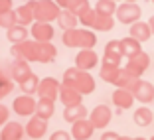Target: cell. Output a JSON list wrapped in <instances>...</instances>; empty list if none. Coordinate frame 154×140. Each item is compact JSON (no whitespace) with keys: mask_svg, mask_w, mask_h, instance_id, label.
<instances>
[{"mask_svg":"<svg viewBox=\"0 0 154 140\" xmlns=\"http://www.w3.org/2000/svg\"><path fill=\"white\" fill-rule=\"evenodd\" d=\"M77 65H79V69H83V71L95 67L97 65V53L93 50H83L81 53L77 55Z\"/></svg>","mask_w":154,"mask_h":140,"instance_id":"obj_11","label":"cell"},{"mask_svg":"<svg viewBox=\"0 0 154 140\" xmlns=\"http://www.w3.org/2000/svg\"><path fill=\"white\" fill-rule=\"evenodd\" d=\"M132 118H134V124H136V126H142V128H144V126H148L150 122H152L154 113L150 111L148 107H138L134 111V117H132Z\"/></svg>","mask_w":154,"mask_h":140,"instance_id":"obj_12","label":"cell"},{"mask_svg":"<svg viewBox=\"0 0 154 140\" xmlns=\"http://www.w3.org/2000/svg\"><path fill=\"white\" fill-rule=\"evenodd\" d=\"M95 10L101 16H113V14H117V4H115V0H99Z\"/></svg>","mask_w":154,"mask_h":140,"instance_id":"obj_15","label":"cell"},{"mask_svg":"<svg viewBox=\"0 0 154 140\" xmlns=\"http://www.w3.org/2000/svg\"><path fill=\"white\" fill-rule=\"evenodd\" d=\"M50 140H69V134H67V132H63V130H57Z\"/></svg>","mask_w":154,"mask_h":140,"instance_id":"obj_22","label":"cell"},{"mask_svg":"<svg viewBox=\"0 0 154 140\" xmlns=\"http://www.w3.org/2000/svg\"><path fill=\"white\" fill-rule=\"evenodd\" d=\"M34 34H36V36L38 38H42V36H45V38H50L51 36V28L50 26H36V28H34Z\"/></svg>","mask_w":154,"mask_h":140,"instance_id":"obj_21","label":"cell"},{"mask_svg":"<svg viewBox=\"0 0 154 140\" xmlns=\"http://www.w3.org/2000/svg\"><path fill=\"white\" fill-rule=\"evenodd\" d=\"M113 103L117 105L121 111H125V108H131L132 103H134V95H132L131 89H117L113 93Z\"/></svg>","mask_w":154,"mask_h":140,"instance_id":"obj_8","label":"cell"},{"mask_svg":"<svg viewBox=\"0 0 154 140\" xmlns=\"http://www.w3.org/2000/svg\"><path fill=\"white\" fill-rule=\"evenodd\" d=\"M148 26H150V30H152V34H154V16H150V20H148Z\"/></svg>","mask_w":154,"mask_h":140,"instance_id":"obj_25","label":"cell"},{"mask_svg":"<svg viewBox=\"0 0 154 140\" xmlns=\"http://www.w3.org/2000/svg\"><path fill=\"white\" fill-rule=\"evenodd\" d=\"M121 50H122V55L125 57H134V55H138L140 53V41L138 40H134V38H125V40H121Z\"/></svg>","mask_w":154,"mask_h":140,"instance_id":"obj_10","label":"cell"},{"mask_svg":"<svg viewBox=\"0 0 154 140\" xmlns=\"http://www.w3.org/2000/svg\"><path fill=\"white\" fill-rule=\"evenodd\" d=\"M140 12L142 10L134 2H122L121 6H117V14L115 16H117V20L121 24H134L140 18Z\"/></svg>","mask_w":154,"mask_h":140,"instance_id":"obj_3","label":"cell"},{"mask_svg":"<svg viewBox=\"0 0 154 140\" xmlns=\"http://www.w3.org/2000/svg\"><path fill=\"white\" fill-rule=\"evenodd\" d=\"M121 136L117 134V132H105L103 136H101V140H119Z\"/></svg>","mask_w":154,"mask_h":140,"instance_id":"obj_23","label":"cell"},{"mask_svg":"<svg viewBox=\"0 0 154 140\" xmlns=\"http://www.w3.org/2000/svg\"><path fill=\"white\" fill-rule=\"evenodd\" d=\"M6 117H8V113H6V108L2 107V105H0V124H2V122L6 120Z\"/></svg>","mask_w":154,"mask_h":140,"instance_id":"obj_24","label":"cell"},{"mask_svg":"<svg viewBox=\"0 0 154 140\" xmlns=\"http://www.w3.org/2000/svg\"><path fill=\"white\" fill-rule=\"evenodd\" d=\"M119 73H121V67H119V65L103 63V71H101V77H103L105 81L115 83V81H117V77H119Z\"/></svg>","mask_w":154,"mask_h":140,"instance_id":"obj_16","label":"cell"},{"mask_svg":"<svg viewBox=\"0 0 154 140\" xmlns=\"http://www.w3.org/2000/svg\"><path fill=\"white\" fill-rule=\"evenodd\" d=\"M59 22H61V26H63L65 30H73V28L77 26V16L73 12H63L59 16Z\"/></svg>","mask_w":154,"mask_h":140,"instance_id":"obj_18","label":"cell"},{"mask_svg":"<svg viewBox=\"0 0 154 140\" xmlns=\"http://www.w3.org/2000/svg\"><path fill=\"white\" fill-rule=\"evenodd\" d=\"M122 2H136V0H122Z\"/></svg>","mask_w":154,"mask_h":140,"instance_id":"obj_27","label":"cell"},{"mask_svg":"<svg viewBox=\"0 0 154 140\" xmlns=\"http://www.w3.org/2000/svg\"><path fill=\"white\" fill-rule=\"evenodd\" d=\"M67 81L73 83V89L79 91V93H93L95 91V79L89 75L83 69H67V75H65Z\"/></svg>","mask_w":154,"mask_h":140,"instance_id":"obj_2","label":"cell"},{"mask_svg":"<svg viewBox=\"0 0 154 140\" xmlns=\"http://www.w3.org/2000/svg\"><path fill=\"white\" fill-rule=\"evenodd\" d=\"M36 105H34L32 97H18V99L14 101V111L18 114H26V113H32Z\"/></svg>","mask_w":154,"mask_h":140,"instance_id":"obj_14","label":"cell"},{"mask_svg":"<svg viewBox=\"0 0 154 140\" xmlns=\"http://www.w3.org/2000/svg\"><path fill=\"white\" fill-rule=\"evenodd\" d=\"M119 140H132V138H127V136H121V138H119Z\"/></svg>","mask_w":154,"mask_h":140,"instance_id":"obj_26","label":"cell"},{"mask_svg":"<svg viewBox=\"0 0 154 140\" xmlns=\"http://www.w3.org/2000/svg\"><path fill=\"white\" fill-rule=\"evenodd\" d=\"M44 132H45V118L36 120V122H32V124L28 126V134L32 136V138H40Z\"/></svg>","mask_w":154,"mask_h":140,"instance_id":"obj_17","label":"cell"},{"mask_svg":"<svg viewBox=\"0 0 154 140\" xmlns=\"http://www.w3.org/2000/svg\"><path fill=\"white\" fill-rule=\"evenodd\" d=\"M131 91L134 95V99L140 101V103H152V99H154V85L148 81H142V79H138Z\"/></svg>","mask_w":154,"mask_h":140,"instance_id":"obj_5","label":"cell"},{"mask_svg":"<svg viewBox=\"0 0 154 140\" xmlns=\"http://www.w3.org/2000/svg\"><path fill=\"white\" fill-rule=\"evenodd\" d=\"M24 38H26V30H22V28H12V30H8V40L24 41Z\"/></svg>","mask_w":154,"mask_h":140,"instance_id":"obj_19","label":"cell"},{"mask_svg":"<svg viewBox=\"0 0 154 140\" xmlns=\"http://www.w3.org/2000/svg\"><path fill=\"white\" fill-rule=\"evenodd\" d=\"M150 36H152V30H150L148 22H134L131 24V38H134V40H138L142 44V41L150 40Z\"/></svg>","mask_w":154,"mask_h":140,"instance_id":"obj_9","label":"cell"},{"mask_svg":"<svg viewBox=\"0 0 154 140\" xmlns=\"http://www.w3.org/2000/svg\"><path fill=\"white\" fill-rule=\"evenodd\" d=\"M148 65H150L148 55H146L144 51H140L138 55H134V57L128 59V63H127V67H125V69H127L131 75H134L136 79H140V75L148 69Z\"/></svg>","mask_w":154,"mask_h":140,"instance_id":"obj_4","label":"cell"},{"mask_svg":"<svg viewBox=\"0 0 154 140\" xmlns=\"http://www.w3.org/2000/svg\"><path fill=\"white\" fill-rule=\"evenodd\" d=\"M85 114H87L85 107L79 103V105H69V107L65 108L63 117H65V120H67V122H71V124H73V122H77V120H81V118H85Z\"/></svg>","mask_w":154,"mask_h":140,"instance_id":"obj_13","label":"cell"},{"mask_svg":"<svg viewBox=\"0 0 154 140\" xmlns=\"http://www.w3.org/2000/svg\"><path fill=\"white\" fill-rule=\"evenodd\" d=\"M150 140H154V136H152V138H150Z\"/></svg>","mask_w":154,"mask_h":140,"instance_id":"obj_29","label":"cell"},{"mask_svg":"<svg viewBox=\"0 0 154 140\" xmlns=\"http://www.w3.org/2000/svg\"><path fill=\"white\" fill-rule=\"evenodd\" d=\"M152 2H154V0H152Z\"/></svg>","mask_w":154,"mask_h":140,"instance_id":"obj_30","label":"cell"},{"mask_svg":"<svg viewBox=\"0 0 154 140\" xmlns=\"http://www.w3.org/2000/svg\"><path fill=\"white\" fill-rule=\"evenodd\" d=\"M65 40V45H69V47H81V50H91L93 45L97 44V38L93 32H89V30H67L63 36Z\"/></svg>","mask_w":154,"mask_h":140,"instance_id":"obj_1","label":"cell"},{"mask_svg":"<svg viewBox=\"0 0 154 140\" xmlns=\"http://www.w3.org/2000/svg\"><path fill=\"white\" fill-rule=\"evenodd\" d=\"M132 140H144V138H132Z\"/></svg>","mask_w":154,"mask_h":140,"instance_id":"obj_28","label":"cell"},{"mask_svg":"<svg viewBox=\"0 0 154 140\" xmlns=\"http://www.w3.org/2000/svg\"><path fill=\"white\" fill-rule=\"evenodd\" d=\"M111 118H113L111 108L105 107V105H99L97 108H93V113H91L89 120H91V124H93L95 128H105L111 122Z\"/></svg>","mask_w":154,"mask_h":140,"instance_id":"obj_6","label":"cell"},{"mask_svg":"<svg viewBox=\"0 0 154 140\" xmlns=\"http://www.w3.org/2000/svg\"><path fill=\"white\" fill-rule=\"evenodd\" d=\"M93 130H95V126L91 124V120L81 118V120L73 122V132H71V134H73L75 140H87V138H91Z\"/></svg>","mask_w":154,"mask_h":140,"instance_id":"obj_7","label":"cell"},{"mask_svg":"<svg viewBox=\"0 0 154 140\" xmlns=\"http://www.w3.org/2000/svg\"><path fill=\"white\" fill-rule=\"evenodd\" d=\"M105 53L122 55V50H121V41H109V44H107V47H105Z\"/></svg>","mask_w":154,"mask_h":140,"instance_id":"obj_20","label":"cell"}]
</instances>
